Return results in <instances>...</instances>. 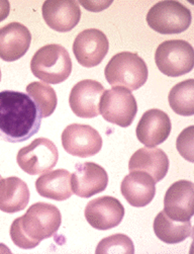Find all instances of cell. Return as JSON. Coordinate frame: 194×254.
Returning a JSON list of instances; mask_svg holds the SVG:
<instances>
[{
	"label": "cell",
	"mask_w": 194,
	"mask_h": 254,
	"mask_svg": "<svg viewBox=\"0 0 194 254\" xmlns=\"http://www.w3.org/2000/svg\"><path fill=\"white\" fill-rule=\"evenodd\" d=\"M42 119L28 94L13 90L0 92V140L9 143L29 140L39 132Z\"/></svg>",
	"instance_id": "cell-1"
},
{
	"label": "cell",
	"mask_w": 194,
	"mask_h": 254,
	"mask_svg": "<svg viewBox=\"0 0 194 254\" xmlns=\"http://www.w3.org/2000/svg\"><path fill=\"white\" fill-rule=\"evenodd\" d=\"M60 210L48 202H36L10 227L12 242L19 248L33 249L41 241L54 236L61 226Z\"/></svg>",
	"instance_id": "cell-2"
},
{
	"label": "cell",
	"mask_w": 194,
	"mask_h": 254,
	"mask_svg": "<svg viewBox=\"0 0 194 254\" xmlns=\"http://www.w3.org/2000/svg\"><path fill=\"white\" fill-rule=\"evenodd\" d=\"M107 82L112 87L138 90L148 80V66L136 53L121 52L114 55L104 69Z\"/></svg>",
	"instance_id": "cell-3"
},
{
	"label": "cell",
	"mask_w": 194,
	"mask_h": 254,
	"mask_svg": "<svg viewBox=\"0 0 194 254\" xmlns=\"http://www.w3.org/2000/svg\"><path fill=\"white\" fill-rule=\"evenodd\" d=\"M31 70L42 81L48 84H59L70 76L72 61L63 46L51 44L37 51L31 61Z\"/></svg>",
	"instance_id": "cell-4"
},
{
	"label": "cell",
	"mask_w": 194,
	"mask_h": 254,
	"mask_svg": "<svg viewBox=\"0 0 194 254\" xmlns=\"http://www.w3.org/2000/svg\"><path fill=\"white\" fill-rule=\"evenodd\" d=\"M191 21L190 9L174 0L156 3L147 14L149 27L162 35L181 34L190 27Z\"/></svg>",
	"instance_id": "cell-5"
},
{
	"label": "cell",
	"mask_w": 194,
	"mask_h": 254,
	"mask_svg": "<svg viewBox=\"0 0 194 254\" xmlns=\"http://www.w3.org/2000/svg\"><path fill=\"white\" fill-rule=\"evenodd\" d=\"M155 62L163 74L179 77L193 69L194 50L183 40L165 41L156 50Z\"/></svg>",
	"instance_id": "cell-6"
},
{
	"label": "cell",
	"mask_w": 194,
	"mask_h": 254,
	"mask_svg": "<svg viewBox=\"0 0 194 254\" xmlns=\"http://www.w3.org/2000/svg\"><path fill=\"white\" fill-rule=\"evenodd\" d=\"M99 111L106 122L127 128L137 116L138 104L129 89L112 87L102 94Z\"/></svg>",
	"instance_id": "cell-7"
},
{
	"label": "cell",
	"mask_w": 194,
	"mask_h": 254,
	"mask_svg": "<svg viewBox=\"0 0 194 254\" xmlns=\"http://www.w3.org/2000/svg\"><path fill=\"white\" fill-rule=\"evenodd\" d=\"M59 159L57 146L47 138H38L21 148L16 156L18 166L28 174L38 175L53 169Z\"/></svg>",
	"instance_id": "cell-8"
},
{
	"label": "cell",
	"mask_w": 194,
	"mask_h": 254,
	"mask_svg": "<svg viewBox=\"0 0 194 254\" xmlns=\"http://www.w3.org/2000/svg\"><path fill=\"white\" fill-rule=\"evenodd\" d=\"M61 138L65 151L76 157L94 156L102 148L101 136L88 125H69L63 131Z\"/></svg>",
	"instance_id": "cell-9"
},
{
	"label": "cell",
	"mask_w": 194,
	"mask_h": 254,
	"mask_svg": "<svg viewBox=\"0 0 194 254\" xmlns=\"http://www.w3.org/2000/svg\"><path fill=\"white\" fill-rule=\"evenodd\" d=\"M109 43L105 34L97 29L81 32L73 44V52L80 65L92 68L99 65L108 53Z\"/></svg>",
	"instance_id": "cell-10"
},
{
	"label": "cell",
	"mask_w": 194,
	"mask_h": 254,
	"mask_svg": "<svg viewBox=\"0 0 194 254\" xmlns=\"http://www.w3.org/2000/svg\"><path fill=\"white\" fill-rule=\"evenodd\" d=\"M105 89L103 85L95 80L85 79L73 86L69 105L77 117L82 119H92L100 115L99 105Z\"/></svg>",
	"instance_id": "cell-11"
},
{
	"label": "cell",
	"mask_w": 194,
	"mask_h": 254,
	"mask_svg": "<svg viewBox=\"0 0 194 254\" xmlns=\"http://www.w3.org/2000/svg\"><path fill=\"white\" fill-rule=\"evenodd\" d=\"M89 225L97 230H109L118 226L125 217V208L121 202L109 195L90 200L84 211Z\"/></svg>",
	"instance_id": "cell-12"
},
{
	"label": "cell",
	"mask_w": 194,
	"mask_h": 254,
	"mask_svg": "<svg viewBox=\"0 0 194 254\" xmlns=\"http://www.w3.org/2000/svg\"><path fill=\"white\" fill-rule=\"evenodd\" d=\"M108 175L105 169L94 162L77 163L71 175L73 193L87 198L100 193L107 188Z\"/></svg>",
	"instance_id": "cell-13"
},
{
	"label": "cell",
	"mask_w": 194,
	"mask_h": 254,
	"mask_svg": "<svg viewBox=\"0 0 194 254\" xmlns=\"http://www.w3.org/2000/svg\"><path fill=\"white\" fill-rule=\"evenodd\" d=\"M42 12L48 28L59 33L72 31L81 18V9L75 0H47Z\"/></svg>",
	"instance_id": "cell-14"
},
{
	"label": "cell",
	"mask_w": 194,
	"mask_h": 254,
	"mask_svg": "<svg viewBox=\"0 0 194 254\" xmlns=\"http://www.w3.org/2000/svg\"><path fill=\"white\" fill-rule=\"evenodd\" d=\"M165 214L174 221H190L194 214V185L178 181L170 187L164 197Z\"/></svg>",
	"instance_id": "cell-15"
},
{
	"label": "cell",
	"mask_w": 194,
	"mask_h": 254,
	"mask_svg": "<svg viewBox=\"0 0 194 254\" xmlns=\"http://www.w3.org/2000/svg\"><path fill=\"white\" fill-rule=\"evenodd\" d=\"M172 130L168 115L158 109L146 112L138 126L136 134L138 140L146 147H155L164 143Z\"/></svg>",
	"instance_id": "cell-16"
},
{
	"label": "cell",
	"mask_w": 194,
	"mask_h": 254,
	"mask_svg": "<svg viewBox=\"0 0 194 254\" xmlns=\"http://www.w3.org/2000/svg\"><path fill=\"white\" fill-rule=\"evenodd\" d=\"M32 43V35L26 25L10 22L0 28V58L13 62L26 55Z\"/></svg>",
	"instance_id": "cell-17"
},
{
	"label": "cell",
	"mask_w": 194,
	"mask_h": 254,
	"mask_svg": "<svg viewBox=\"0 0 194 254\" xmlns=\"http://www.w3.org/2000/svg\"><path fill=\"white\" fill-rule=\"evenodd\" d=\"M156 183L144 171H131L121 182L120 191L129 204L136 208L148 206L156 194Z\"/></svg>",
	"instance_id": "cell-18"
},
{
	"label": "cell",
	"mask_w": 194,
	"mask_h": 254,
	"mask_svg": "<svg viewBox=\"0 0 194 254\" xmlns=\"http://www.w3.org/2000/svg\"><path fill=\"white\" fill-rule=\"evenodd\" d=\"M130 171H144L150 174L155 183L161 182L169 170V159L162 149L145 147L136 151L129 162Z\"/></svg>",
	"instance_id": "cell-19"
},
{
	"label": "cell",
	"mask_w": 194,
	"mask_h": 254,
	"mask_svg": "<svg viewBox=\"0 0 194 254\" xmlns=\"http://www.w3.org/2000/svg\"><path fill=\"white\" fill-rule=\"evenodd\" d=\"M30 196L28 185L18 177L0 180V211L8 214L20 212L29 205Z\"/></svg>",
	"instance_id": "cell-20"
},
{
	"label": "cell",
	"mask_w": 194,
	"mask_h": 254,
	"mask_svg": "<svg viewBox=\"0 0 194 254\" xmlns=\"http://www.w3.org/2000/svg\"><path fill=\"white\" fill-rule=\"evenodd\" d=\"M36 189L43 197L54 200H66L71 197V173L66 169L48 171L41 175L36 182Z\"/></svg>",
	"instance_id": "cell-21"
},
{
	"label": "cell",
	"mask_w": 194,
	"mask_h": 254,
	"mask_svg": "<svg viewBox=\"0 0 194 254\" xmlns=\"http://www.w3.org/2000/svg\"><path fill=\"white\" fill-rule=\"evenodd\" d=\"M153 228L156 236L167 244L180 243L190 237L192 232L190 221H174L169 218L164 211L156 216Z\"/></svg>",
	"instance_id": "cell-22"
},
{
	"label": "cell",
	"mask_w": 194,
	"mask_h": 254,
	"mask_svg": "<svg viewBox=\"0 0 194 254\" xmlns=\"http://www.w3.org/2000/svg\"><path fill=\"white\" fill-rule=\"evenodd\" d=\"M169 105L174 113L184 117L194 115V80L187 79L176 84L169 92Z\"/></svg>",
	"instance_id": "cell-23"
},
{
	"label": "cell",
	"mask_w": 194,
	"mask_h": 254,
	"mask_svg": "<svg viewBox=\"0 0 194 254\" xmlns=\"http://www.w3.org/2000/svg\"><path fill=\"white\" fill-rule=\"evenodd\" d=\"M27 92L39 108L42 118L50 117L55 112L58 98L53 87L44 82L35 81L27 86Z\"/></svg>",
	"instance_id": "cell-24"
},
{
	"label": "cell",
	"mask_w": 194,
	"mask_h": 254,
	"mask_svg": "<svg viewBox=\"0 0 194 254\" xmlns=\"http://www.w3.org/2000/svg\"><path fill=\"white\" fill-rule=\"evenodd\" d=\"M96 254H134L135 246L132 239L125 234H114L102 239L95 250Z\"/></svg>",
	"instance_id": "cell-25"
},
{
	"label": "cell",
	"mask_w": 194,
	"mask_h": 254,
	"mask_svg": "<svg viewBox=\"0 0 194 254\" xmlns=\"http://www.w3.org/2000/svg\"><path fill=\"white\" fill-rule=\"evenodd\" d=\"M176 147L180 155L189 162L194 161V127L190 126L184 129L178 136Z\"/></svg>",
	"instance_id": "cell-26"
},
{
	"label": "cell",
	"mask_w": 194,
	"mask_h": 254,
	"mask_svg": "<svg viewBox=\"0 0 194 254\" xmlns=\"http://www.w3.org/2000/svg\"><path fill=\"white\" fill-rule=\"evenodd\" d=\"M80 4L82 6H84L89 11L97 12V11H102V10L106 9L111 4V1H109V2H96V1H94V2H92V1L81 2L80 1Z\"/></svg>",
	"instance_id": "cell-27"
},
{
	"label": "cell",
	"mask_w": 194,
	"mask_h": 254,
	"mask_svg": "<svg viewBox=\"0 0 194 254\" xmlns=\"http://www.w3.org/2000/svg\"><path fill=\"white\" fill-rule=\"evenodd\" d=\"M10 12V3L7 0H0V22L7 18Z\"/></svg>",
	"instance_id": "cell-28"
},
{
	"label": "cell",
	"mask_w": 194,
	"mask_h": 254,
	"mask_svg": "<svg viewBox=\"0 0 194 254\" xmlns=\"http://www.w3.org/2000/svg\"><path fill=\"white\" fill-rule=\"evenodd\" d=\"M0 80H1V70H0Z\"/></svg>",
	"instance_id": "cell-29"
},
{
	"label": "cell",
	"mask_w": 194,
	"mask_h": 254,
	"mask_svg": "<svg viewBox=\"0 0 194 254\" xmlns=\"http://www.w3.org/2000/svg\"><path fill=\"white\" fill-rule=\"evenodd\" d=\"M1 179H2V177H1V176H0V180H1Z\"/></svg>",
	"instance_id": "cell-30"
}]
</instances>
